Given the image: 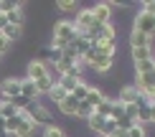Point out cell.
<instances>
[{
    "mask_svg": "<svg viewBox=\"0 0 155 137\" xmlns=\"http://www.w3.org/2000/svg\"><path fill=\"white\" fill-rule=\"evenodd\" d=\"M25 79L36 84L38 94H48V89L54 86V81H51V71H48V61H31Z\"/></svg>",
    "mask_w": 155,
    "mask_h": 137,
    "instance_id": "6da1fadb",
    "label": "cell"
},
{
    "mask_svg": "<svg viewBox=\"0 0 155 137\" xmlns=\"http://www.w3.org/2000/svg\"><path fill=\"white\" fill-rule=\"evenodd\" d=\"M74 38H76V31L71 21H59L54 25V48H66Z\"/></svg>",
    "mask_w": 155,
    "mask_h": 137,
    "instance_id": "7a4b0ae2",
    "label": "cell"
},
{
    "mask_svg": "<svg viewBox=\"0 0 155 137\" xmlns=\"http://www.w3.org/2000/svg\"><path fill=\"white\" fill-rule=\"evenodd\" d=\"M36 125H38V122L33 119V114L25 109V112H21L15 117V129H13V135H15V137H31L36 132Z\"/></svg>",
    "mask_w": 155,
    "mask_h": 137,
    "instance_id": "3957f363",
    "label": "cell"
},
{
    "mask_svg": "<svg viewBox=\"0 0 155 137\" xmlns=\"http://www.w3.org/2000/svg\"><path fill=\"white\" fill-rule=\"evenodd\" d=\"M87 125L92 127L99 137H107V135L114 129V119H109V117H102V114H97V112H94V114L87 119Z\"/></svg>",
    "mask_w": 155,
    "mask_h": 137,
    "instance_id": "277c9868",
    "label": "cell"
},
{
    "mask_svg": "<svg viewBox=\"0 0 155 137\" xmlns=\"http://www.w3.org/2000/svg\"><path fill=\"white\" fill-rule=\"evenodd\" d=\"M71 25H74L76 36H87L89 31L94 28V18H92V13H89V10H76V18L71 21Z\"/></svg>",
    "mask_w": 155,
    "mask_h": 137,
    "instance_id": "5b68a950",
    "label": "cell"
},
{
    "mask_svg": "<svg viewBox=\"0 0 155 137\" xmlns=\"http://www.w3.org/2000/svg\"><path fill=\"white\" fill-rule=\"evenodd\" d=\"M132 28L140 31V33H145V36H153V33H155V15L140 10L137 18H135V25H132Z\"/></svg>",
    "mask_w": 155,
    "mask_h": 137,
    "instance_id": "8992f818",
    "label": "cell"
},
{
    "mask_svg": "<svg viewBox=\"0 0 155 137\" xmlns=\"http://www.w3.org/2000/svg\"><path fill=\"white\" fill-rule=\"evenodd\" d=\"M84 64H87L89 69H94V71H99V74H104V71L112 69L114 56H87V58H84Z\"/></svg>",
    "mask_w": 155,
    "mask_h": 137,
    "instance_id": "52a82bcc",
    "label": "cell"
},
{
    "mask_svg": "<svg viewBox=\"0 0 155 137\" xmlns=\"http://www.w3.org/2000/svg\"><path fill=\"white\" fill-rule=\"evenodd\" d=\"M89 13H92V18H94L97 25H107L109 18H112V5L109 3H97L94 8H89Z\"/></svg>",
    "mask_w": 155,
    "mask_h": 137,
    "instance_id": "ba28073f",
    "label": "cell"
},
{
    "mask_svg": "<svg viewBox=\"0 0 155 137\" xmlns=\"http://www.w3.org/2000/svg\"><path fill=\"white\" fill-rule=\"evenodd\" d=\"M0 94H3V99H13V96L21 94V79H5L0 84Z\"/></svg>",
    "mask_w": 155,
    "mask_h": 137,
    "instance_id": "9c48e42d",
    "label": "cell"
},
{
    "mask_svg": "<svg viewBox=\"0 0 155 137\" xmlns=\"http://www.w3.org/2000/svg\"><path fill=\"white\" fill-rule=\"evenodd\" d=\"M56 84H59V86H61L64 91H66V94H71V91H74V89L81 84V76H76V74H61Z\"/></svg>",
    "mask_w": 155,
    "mask_h": 137,
    "instance_id": "30bf717a",
    "label": "cell"
},
{
    "mask_svg": "<svg viewBox=\"0 0 155 137\" xmlns=\"http://www.w3.org/2000/svg\"><path fill=\"white\" fill-rule=\"evenodd\" d=\"M130 46H132V48H153V36H145V33H140V31L132 28Z\"/></svg>",
    "mask_w": 155,
    "mask_h": 137,
    "instance_id": "8fae6325",
    "label": "cell"
},
{
    "mask_svg": "<svg viewBox=\"0 0 155 137\" xmlns=\"http://www.w3.org/2000/svg\"><path fill=\"white\" fill-rule=\"evenodd\" d=\"M137 89H135L132 86V84H130V86H122V91H120V104H137Z\"/></svg>",
    "mask_w": 155,
    "mask_h": 137,
    "instance_id": "7c38bea8",
    "label": "cell"
},
{
    "mask_svg": "<svg viewBox=\"0 0 155 137\" xmlns=\"http://www.w3.org/2000/svg\"><path fill=\"white\" fill-rule=\"evenodd\" d=\"M21 96H25L28 102H33L36 96H38L36 84H33V81H28V79H21Z\"/></svg>",
    "mask_w": 155,
    "mask_h": 137,
    "instance_id": "4fadbf2b",
    "label": "cell"
},
{
    "mask_svg": "<svg viewBox=\"0 0 155 137\" xmlns=\"http://www.w3.org/2000/svg\"><path fill=\"white\" fill-rule=\"evenodd\" d=\"M102 99H104V94H102L99 89L92 86V89H89V94L84 96V104H87V107H92V109H97V107L102 104Z\"/></svg>",
    "mask_w": 155,
    "mask_h": 137,
    "instance_id": "5bb4252c",
    "label": "cell"
},
{
    "mask_svg": "<svg viewBox=\"0 0 155 137\" xmlns=\"http://www.w3.org/2000/svg\"><path fill=\"white\" fill-rule=\"evenodd\" d=\"M76 107H79V102H76L71 94H66V96H64V102L59 104V109H61L64 114H69V117H74V114H76Z\"/></svg>",
    "mask_w": 155,
    "mask_h": 137,
    "instance_id": "9a60e30c",
    "label": "cell"
},
{
    "mask_svg": "<svg viewBox=\"0 0 155 137\" xmlns=\"http://www.w3.org/2000/svg\"><path fill=\"white\" fill-rule=\"evenodd\" d=\"M0 36H5V38L13 43V41H18V38L23 36V28H21V25H10V23H8L3 31H0Z\"/></svg>",
    "mask_w": 155,
    "mask_h": 137,
    "instance_id": "2e32d148",
    "label": "cell"
},
{
    "mask_svg": "<svg viewBox=\"0 0 155 137\" xmlns=\"http://www.w3.org/2000/svg\"><path fill=\"white\" fill-rule=\"evenodd\" d=\"M18 114H21V112H18L10 102H5V99L0 102V117H3V119H13V117H18Z\"/></svg>",
    "mask_w": 155,
    "mask_h": 137,
    "instance_id": "e0dca14e",
    "label": "cell"
},
{
    "mask_svg": "<svg viewBox=\"0 0 155 137\" xmlns=\"http://www.w3.org/2000/svg\"><path fill=\"white\" fill-rule=\"evenodd\" d=\"M64 96H66V91H64L59 84H54V86L48 89V99L54 102V104H61V102H64Z\"/></svg>",
    "mask_w": 155,
    "mask_h": 137,
    "instance_id": "ac0fdd59",
    "label": "cell"
},
{
    "mask_svg": "<svg viewBox=\"0 0 155 137\" xmlns=\"http://www.w3.org/2000/svg\"><path fill=\"white\" fill-rule=\"evenodd\" d=\"M89 89H92V84H87V81L81 79V84H79V86H76V89L71 91V96H74L76 102H84V96L89 94Z\"/></svg>",
    "mask_w": 155,
    "mask_h": 137,
    "instance_id": "d6986e66",
    "label": "cell"
},
{
    "mask_svg": "<svg viewBox=\"0 0 155 137\" xmlns=\"http://www.w3.org/2000/svg\"><path fill=\"white\" fill-rule=\"evenodd\" d=\"M132 58H135V64L137 61H150L153 58V48H132Z\"/></svg>",
    "mask_w": 155,
    "mask_h": 137,
    "instance_id": "ffe728a7",
    "label": "cell"
},
{
    "mask_svg": "<svg viewBox=\"0 0 155 137\" xmlns=\"http://www.w3.org/2000/svg\"><path fill=\"white\" fill-rule=\"evenodd\" d=\"M153 71H155L153 58H150V61H137V64H135V74H153Z\"/></svg>",
    "mask_w": 155,
    "mask_h": 137,
    "instance_id": "44dd1931",
    "label": "cell"
},
{
    "mask_svg": "<svg viewBox=\"0 0 155 137\" xmlns=\"http://www.w3.org/2000/svg\"><path fill=\"white\" fill-rule=\"evenodd\" d=\"M5 18H8V23H10V25H21V28H23V8H18V10L8 13Z\"/></svg>",
    "mask_w": 155,
    "mask_h": 137,
    "instance_id": "7402d4cb",
    "label": "cell"
},
{
    "mask_svg": "<svg viewBox=\"0 0 155 137\" xmlns=\"http://www.w3.org/2000/svg\"><path fill=\"white\" fill-rule=\"evenodd\" d=\"M18 8H23V5L21 3H13V0H0V13H3V15H8V13L18 10Z\"/></svg>",
    "mask_w": 155,
    "mask_h": 137,
    "instance_id": "603a6c76",
    "label": "cell"
},
{
    "mask_svg": "<svg viewBox=\"0 0 155 137\" xmlns=\"http://www.w3.org/2000/svg\"><path fill=\"white\" fill-rule=\"evenodd\" d=\"M59 10L61 13H76L79 10V3H74V0H59Z\"/></svg>",
    "mask_w": 155,
    "mask_h": 137,
    "instance_id": "cb8c5ba5",
    "label": "cell"
},
{
    "mask_svg": "<svg viewBox=\"0 0 155 137\" xmlns=\"http://www.w3.org/2000/svg\"><path fill=\"white\" fill-rule=\"evenodd\" d=\"M92 114H94V109H92V107H87L84 102H79V107H76V114H74V117H81V119H89Z\"/></svg>",
    "mask_w": 155,
    "mask_h": 137,
    "instance_id": "d4e9b609",
    "label": "cell"
},
{
    "mask_svg": "<svg viewBox=\"0 0 155 137\" xmlns=\"http://www.w3.org/2000/svg\"><path fill=\"white\" fill-rule=\"evenodd\" d=\"M109 109H112V99H107V96H104V99H102V104L94 109V112L102 114V117H109Z\"/></svg>",
    "mask_w": 155,
    "mask_h": 137,
    "instance_id": "484cf974",
    "label": "cell"
},
{
    "mask_svg": "<svg viewBox=\"0 0 155 137\" xmlns=\"http://www.w3.org/2000/svg\"><path fill=\"white\" fill-rule=\"evenodd\" d=\"M43 137H66V135H64V129H61V127L48 125L46 129H43Z\"/></svg>",
    "mask_w": 155,
    "mask_h": 137,
    "instance_id": "4316f807",
    "label": "cell"
},
{
    "mask_svg": "<svg viewBox=\"0 0 155 137\" xmlns=\"http://www.w3.org/2000/svg\"><path fill=\"white\" fill-rule=\"evenodd\" d=\"M125 135H127V137H145V127H140L137 122H135V125H132L130 129H127Z\"/></svg>",
    "mask_w": 155,
    "mask_h": 137,
    "instance_id": "83f0119b",
    "label": "cell"
},
{
    "mask_svg": "<svg viewBox=\"0 0 155 137\" xmlns=\"http://www.w3.org/2000/svg\"><path fill=\"white\" fill-rule=\"evenodd\" d=\"M10 41H8V38H5V36H0V58H3L5 54H8V51H10Z\"/></svg>",
    "mask_w": 155,
    "mask_h": 137,
    "instance_id": "f1b7e54d",
    "label": "cell"
},
{
    "mask_svg": "<svg viewBox=\"0 0 155 137\" xmlns=\"http://www.w3.org/2000/svg\"><path fill=\"white\" fill-rule=\"evenodd\" d=\"M46 117H48V112H46V107H38V109H36V114H33V119L38 122V119H46Z\"/></svg>",
    "mask_w": 155,
    "mask_h": 137,
    "instance_id": "f546056e",
    "label": "cell"
},
{
    "mask_svg": "<svg viewBox=\"0 0 155 137\" xmlns=\"http://www.w3.org/2000/svg\"><path fill=\"white\" fill-rule=\"evenodd\" d=\"M61 51H64V48H54V46H51V58H54V64L61 58Z\"/></svg>",
    "mask_w": 155,
    "mask_h": 137,
    "instance_id": "4dcf8cb0",
    "label": "cell"
},
{
    "mask_svg": "<svg viewBox=\"0 0 155 137\" xmlns=\"http://www.w3.org/2000/svg\"><path fill=\"white\" fill-rule=\"evenodd\" d=\"M5 25H8V18H5V15H3V13H0V31H3V28H5Z\"/></svg>",
    "mask_w": 155,
    "mask_h": 137,
    "instance_id": "1f68e13d",
    "label": "cell"
}]
</instances>
